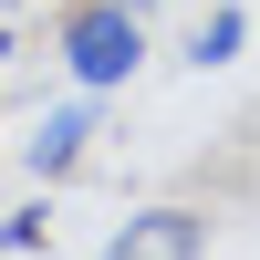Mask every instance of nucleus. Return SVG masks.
Instances as JSON below:
<instances>
[{"label":"nucleus","mask_w":260,"mask_h":260,"mask_svg":"<svg viewBox=\"0 0 260 260\" xmlns=\"http://www.w3.org/2000/svg\"><path fill=\"white\" fill-rule=\"evenodd\" d=\"M125 11H146V0H125Z\"/></svg>","instance_id":"nucleus-5"},{"label":"nucleus","mask_w":260,"mask_h":260,"mask_svg":"<svg viewBox=\"0 0 260 260\" xmlns=\"http://www.w3.org/2000/svg\"><path fill=\"white\" fill-rule=\"evenodd\" d=\"M198 250H208L198 208H146V219H125L104 240V260H198Z\"/></svg>","instance_id":"nucleus-2"},{"label":"nucleus","mask_w":260,"mask_h":260,"mask_svg":"<svg viewBox=\"0 0 260 260\" xmlns=\"http://www.w3.org/2000/svg\"><path fill=\"white\" fill-rule=\"evenodd\" d=\"M136 52H146V21L125 11V0H83V11L62 21V62H73L83 94H115V83L136 73Z\"/></svg>","instance_id":"nucleus-1"},{"label":"nucleus","mask_w":260,"mask_h":260,"mask_svg":"<svg viewBox=\"0 0 260 260\" xmlns=\"http://www.w3.org/2000/svg\"><path fill=\"white\" fill-rule=\"evenodd\" d=\"M83 136H94V104H62V115H42V136H31V167H42V177H62V167L83 156Z\"/></svg>","instance_id":"nucleus-3"},{"label":"nucleus","mask_w":260,"mask_h":260,"mask_svg":"<svg viewBox=\"0 0 260 260\" xmlns=\"http://www.w3.org/2000/svg\"><path fill=\"white\" fill-rule=\"evenodd\" d=\"M229 52H240V11L219 0V11H208V31H198V62H229Z\"/></svg>","instance_id":"nucleus-4"}]
</instances>
